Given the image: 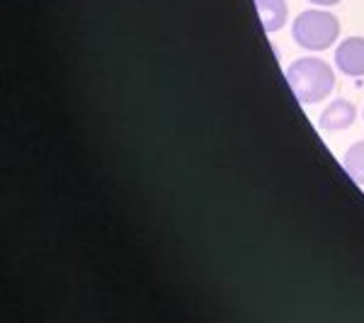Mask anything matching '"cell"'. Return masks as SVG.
I'll return each instance as SVG.
<instances>
[{
  "mask_svg": "<svg viewBox=\"0 0 364 323\" xmlns=\"http://www.w3.org/2000/svg\"><path fill=\"white\" fill-rule=\"evenodd\" d=\"M336 66L348 78H364V37H348L338 44Z\"/></svg>",
  "mask_w": 364,
  "mask_h": 323,
  "instance_id": "4",
  "label": "cell"
},
{
  "mask_svg": "<svg viewBox=\"0 0 364 323\" xmlns=\"http://www.w3.org/2000/svg\"><path fill=\"white\" fill-rule=\"evenodd\" d=\"M287 83L301 105H318L336 90V70L318 56H301L287 68Z\"/></svg>",
  "mask_w": 364,
  "mask_h": 323,
  "instance_id": "1",
  "label": "cell"
},
{
  "mask_svg": "<svg viewBox=\"0 0 364 323\" xmlns=\"http://www.w3.org/2000/svg\"><path fill=\"white\" fill-rule=\"evenodd\" d=\"M340 20L323 8H309L291 22V39L304 51H326L338 42Z\"/></svg>",
  "mask_w": 364,
  "mask_h": 323,
  "instance_id": "2",
  "label": "cell"
},
{
  "mask_svg": "<svg viewBox=\"0 0 364 323\" xmlns=\"http://www.w3.org/2000/svg\"><path fill=\"white\" fill-rule=\"evenodd\" d=\"M343 168L345 173L355 180L357 185L364 187V139L362 141H355L343 156Z\"/></svg>",
  "mask_w": 364,
  "mask_h": 323,
  "instance_id": "6",
  "label": "cell"
},
{
  "mask_svg": "<svg viewBox=\"0 0 364 323\" xmlns=\"http://www.w3.org/2000/svg\"><path fill=\"white\" fill-rule=\"evenodd\" d=\"M311 5H316V8H333V5L343 3V0H309Z\"/></svg>",
  "mask_w": 364,
  "mask_h": 323,
  "instance_id": "7",
  "label": "cell"
},
{
  "mask_svg": "<svg viewBox=\"0 0 364 323\" xmlns=\"http://www.w3.org/2000/svg\"><path fill=\"white\" fill-rule=\"evenodd\" d=\"M357 120V107L350 102V100L340 97L333 100L326 110L318 117V129L326 137H336V134H343L355 125Z\"/></svg>",
  "mask_w": 364,
  "mask_h": 323,
  "instance_id": "3",
  "label": "cell"
},
{
  "mask_svg": "<svg viewBox=\"0 0 364 323\" xmlns=\"http://www.w3.org/2000/svg\"><path fill=\"white\" fill-rule=\"evenodd\" d=\"M257 15H260V25L267 34L279 32L289 20V5L287 0H255Z\"/></svg>",
  "mask_w": 364,
  "mask_h": 323,
  "instance_id": "5",
  "label": "cell"
}]
</instances>
